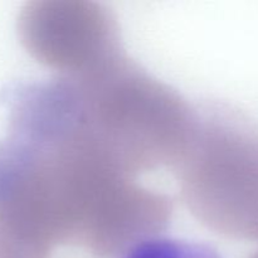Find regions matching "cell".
Returning a JSON list of instances; mask_svg holds the SVG:
<instances>
[{
    "label": "cell",
    "instance_id": "4",
    "mask_svg": "<svg viewBox=\"0 0 258 258\" xmlns=\"http://www.w3.org/2000/svg\"><path fill=\"white\" fill-rule=\"evenodd\" d=\"M17 29L30 57L60 77L87 75L125 53L115 15L96 2H28Z\"/></svg>",
    "mask_w": 258,
    "mask_h": 258
},
{
    "label": "cell",
    "instance_id": "1",
    "mask_svg": "<svg viewBox=\"0 0 258 258\" xmlns=\"http://www.w3.org/2000/svg\"><path fill=\"white\" fill-rule=\"evenodd\" d=\"M173 203L118 170L70 117L8 116L0 140V228L37 258L77 246L122 257L169 227Z\"/></svg>",
    "mask_w": 258,
    "mask_h": 258
},
{
    "label": "cell",
    "instance_id": "6",
    "mask_svg": "<svg viewBox=\"0 0 258 258\" xmlns=\"http://www.w3.org/2000/svg\"><path fill=\"white\" fill-rule=\"evenodd\" d=\"M251 258H258V252H257V253H256V254H253V256H252Z\"/></svg>",
    "mask_w": 258,
    "mask_h": 258
},
{
    "label": "cell",
    "instance_id": "2",
    "mask_svg": "<svg viewBox=\"0 0 258 258\" xmlns=\"http://www.w3.org/2000/svg\"><path fill=\"white\" fill-rule=\"evenodd\" d=\"M64 78L83 131L118 170L136 178L180 160L198 112L125 53L87 75Z\"/></svg>",
    "mask_w": 258,
    "mask_h": 258
},
{
    "label": "cell",
    "instance_id": "3",
    "mask_svg": "<svg viewBox=\"0 0 258 258\" xmlns=\"http://www.w3.org/2000/svg\"><path fill=\"white\" fill-rule=\"evenodd\" d=\"M173 170L197 221L228 238L258 241V127L248 116L207 106Z\"/></svg>",
    "mask_w": 258,
    "mask_h": 258
},
{
    "label": "cell",
    "instance_id": "5",
    "mask_svg": "<svg viewBox=\"0 0 258 258\" xmlns=\"http://www.w3.org/2000/svg\"><path fill=\"white\" fill-rule=\"evenodd\" d=\"M122 258H221L216 251L197 242L155 237L138 244Z\"/></svg>",
    "mask_w": 258,
    "mask_h": 258
}]
</instances>
